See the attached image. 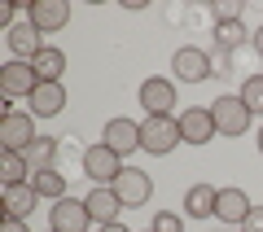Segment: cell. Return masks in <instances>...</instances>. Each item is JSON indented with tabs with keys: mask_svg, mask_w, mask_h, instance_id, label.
Returning a JSON list of instances; mask_svg holds the SVG:
<instances>
[{
	"mask_svg": "<svg viewBox=\"0 0 263 232\" xmlns=\"http://www.w3.org/2000/svg\"><path fill=\"white\" fill-rule=\"evenodd\" d=\"M154 232H184V215L158 210V215H154Z\"/></svg>",
	"mask_w": 263,
	"mask_h": 232,
	"instance_id": "obj_26",
	"label": "cell"
},
{
	"mask_svg": "<svg viewBox=\"0 0 263 232\" xmlns=\"http://www.w3.org/2000/svg\"><path fill=\"white\" fill-rule=\"evenodd\" d=\"M211 74H215V79L233 74V53H224V48H211Z\"/></svg>",
	"mask_w": 263,
	"mask_h": 232,
	"instance_id": "obj_27",
	"label": "cell"
},
{
	"mask_svg": "<svg viewBox=\"0 0 263 232\" xmlns=\"http://www.w3.org/2000/svg\"><path fill=\"white\" fill-rule=\"evenodd\" d=\"M215 202H219V188L193 184L184 193V215H189V219H211V215H215Z\"/></svg>",
	"mask_w": 263,
	"mask_h": 232,
	"instance_id": "obj_17",
	"label": "cell"
},
{
	"mask_svg": "<svg viewBox=\"0 0 263 232\" xmlns=\"http://www.w3.org/2000/svg\"><path fill=\"white\" fill-rule=\"evenodd\" d=\"M171 70L180 84H202V79H211V53L197 44H184L171 53Z\"/></svg>",
	"mask_w": 263,
	"mask_h": 232,
	"instance_id": "obj_7",
	"label": "cell"
},
{
	"mask_svg": "<svg viewBox=\"0 0 263 232\" xmlns=\"http://www.w3.org/2000/svg\"><path fill=\"white\" fill-rule=\"evenodd\" d=\"M35 88H40V74L31 62H5L0 66V92H5V101H22V96L31 101Z\"/></svg>",
	"mask_w": 263,
	"mask_h": 232,
	"instance_id": "obj_5",
	"label": "cell"
},
{
	"mask_svg": "<svg viewBox=\"0 0 263 232\" xmlns=\"http://www.w3.org/2000/svg\"><path fill=\"white\" fill-rule=\"evenodd\" d=\"M0 232H31V228H27V219H5Z\"/></svg>",
	"mask_w": 263,
	"mask_h": 232,
	"instance_id": "obj_29",
	"label": "cell"
},
{
	"mask_svg": "<svg viewBox=\"0 0 263 232\" xmlns=\"http://www.w3.org/2000/svg\"><path fill=\"white\" fill-rule=\"evenodd\" d=\"M57 136H40L35 145L27 149V162H31V171H44V167H53V158H57Z\"/></svg>",
	"mask_w": 263,
	"mask_h": 232,
	"instance_id": "obj_23",
	"label": "cell"
},
{
	"mask_svg": "<svg viewBox=\"0 0 263 232\" xmlns=\"http://www.w3.org/2000/svg\"><path fill=\"white\" fill-rule=\"evenodd\" d=\"M241 232H263V206H254V210L246 215V223H241Z\"/></svg>",
	"mask_w": 263,
	"mask_h": 232,
	"instance_id": "obj_28",
	"label": "cell"
},
{
	"mask_svg": "<svg viewBox=\"0 0 263 232\" xmlns=\"http://www.w3.org/2000/svg\"><path fill=\"white\" fill-rule=\"evenodd\" d=\"M101 140L114 149V153H119V158H127L132 149H141V123H136V119H123V114H119V119L105 123Z\"/></svg>",
	"mask_w": 263,
	"mask_h": 232,
	"instance_id": "obj_13",
	"label": "cell"
},
{
	"mask_svg": "<svg viewBox=\"0 0 263 232\" xmlns=\"http://www.w3.org/2000/svg\"><path fill=\"white\" fill-rule=\"evenodd\" d=\"M211 18L215 22H237L241 18V0H211Z\"/></svg>",
	"mask_w": 263,
	"mask_h": 232,
	"instance_id": "obj_25",
	"label": "cell"
},
{
	"mask_svg": "<svg viewBox=\"0 0 263 232\" xmlns=\"http://www.w3.org/2000/svg\"><path fill=\"white\" fill-rule=\"evenodd\" d=\"M250 210H254V202L246 197V188H219V202H215V219L219 223H237V228H241Z\"/></svg>",
	"mask_w": 263,
	"mask_h": 232,
	"instance_id": "obj_15",
	"label": "cell"
},
{
	"mask_svg": "<svg viewBox=\"0 0 263 232\" xmlns=\"http://www.w3.org/2000/svg\"><path fill=\"white\" fill-rule=\"evenodd\" d=\"M31 66H35L40 84H62V74H66V53H62V48H53V44H48V48H44V53H40V57H35Z\"/></svg>",
	"mask_w": 263,
	"mask_h": 232,
	"instance_id": "obj_20",
	"label": "cell"
},
{
	"mask_svg": "<svg viewBox=\"0 0 263 232\" xmlns=\"http://www.w3.org/2000/svg\"><path fill=\"white\" fill-rule=\"evenodd\" d=\"M31 188H35L40 197H48V202H62V197H70V193H66V176H62L57 167L31 171Z\"/></svg>",
	"mask_w": 263,
	"mask_h": 232,
	"instance_id": "obj_19",
	"label": "cell"
},
{
	"mask_svg": "<svg viewBox=\"0 0 263 232\" xmlns=\"http://www.w3.org/2000/svg\"><path fill=\"white\" fill-rule=\"evenodd\" d=\"M110 188L119 193L123 206H145L154 197V180H149V171H141V167H123V176L114 180Z\"/></svg>",
	"mask_w": 263,
	"mask_h": 232,
	"instance_id": "obj_10",
	"label": "cell"
},
{
	"mask_svg": "<svg viewBox=\"0 0 263 232\" xmlns=\"http://www.w3.org/2000/svg\"><path fill=\"white\" fill-rule=\"evenodd\" d=\"M35 202H40V193H35L31 184L5 188V219H27V215L35 210Z\"/></svg>",
	"mask_w": 263,
	"mask_h": 232,
	"instance_id": "obj_18",
	"label": "cell"
},
{
	"mask_svg": "<svg viewBox=\"0 0 263 232\" xmlns=\"http://www.w3.org/2000/svg\"><path fill=\"white\" fill-rule=\"evenodd\" d=\"M211 35H215V48H224V53H237V48L246 44V22H215L211 27Z\"/></svg>",
	"mask_w": 263,
	"mask_h": 232,
	"instance_id": "obj_22",
	"label": "cell"
},
{
	"mask_svg": "<svg viewBox=\"0 0 263 232\" xmlns=\"http://www.w3.org/2000/svg\"><path fill=\"white\" fill-rule=\"evenodd\" d=\"M97 232H132V228H123V223H105V228H97Z\"/></svg>",
	"mask_w": 263,
	"mask_h": 232,
	"instance_id": "obj_31",
	"label": "cell"
},
{
	"mask_svg": "<svg viewBox=\"0 0 263 232\" xmlns=\"http://www.w3.org/2000/svg\"><path fill=\"white\" fill-rule=\"evenodd\" d=\"M211 119H215L219 136H246L250 123H254V114L246 110L241 96H215V101H211Z\"/></svg>",
	"mask_w": 263,
	"mask_h": 232,
	"instance_id": "obj_2",
	"label": "cell"
},
{
	"mask_svg": "<svg viewBox=\"0 0 263 232\" xmlns=\"http://www.w3.org/2000/svg\"><path fill=\"white\" fill-rule=\"evenodd\" d=\"M176 145H184L176 114H154V119H141V149H145V153H154V158H167Z\"/></svg>",
	"mask_w": 263,
	"mask_h": 232,
	"instance_id": "obj_1",
	"label": "cell"
},
{
	"mask_svg": "<svg viewBox=\"0 0 263 232\" xmlns=\"http://www.w3.org/2000/svg\"><path fill=\"white\" fill-rule=\"evenodd\" d=\"M0 180H5V188H13V184H31V162H27V153H0Z\"/></svg>",
	"mask_w": 263,
	"mask_h": 232,
	"instance_id": "obj_21",
	"label": "cell"
},
{
	"mask_svg": "<svg viewBox=\"0 0 263 232\" xmlns=\"http://www.w3.org/2000/svg\"><path fill=\"white\" fill-rule=\"evenodd\" d=\"M259 153H263V127H259Z\"/></svg>",
	"mask_w": 263,
	"mask_h": 232,
	"instance_id": "obj_32",
	"label": "cell"
},
{
	"mask_svg": "<svg viewBox=\"0 0 263 232\" xmlns=\"http://www.w3.org/2000/svg\"><path fill=\"white\" fill-rule=\"evenodd\" d=\"M84 176L92 180V184H101V188H110L114 180L123 176V158L114 153L105 140H97V145H88L84 149Z\"/></svg>",
	"mask_w": 263,
	"mask_h": 232,
	"instance_id": "obj_3",
	"label": "cell"
},
{
	"mask_svg": "<svg viewBox=\"0 0 263 232\" xmlns=\"http://www.w3.org/2000/svg\"><path fill=\"white\" fill-rule=\"evenodd\" d=\"M149 232H154V228H149Z\"/></svg>",
	"mask_w": 263,
	"mask_h": 232,
	"instance_id": "obj_34",
	"label": "cell"
},
{
	"mask_svg": "<svg viewBox=\"0 0 263 232\" xmlns=\"http://www.w3.org/2000/svg\"><path fill=\"white\" fill-rule=\"evenodd\" d=\"M27 105H31L35 119H57V114L66 110V84H40Z\"/></svg>",
	"mask_w": 263,
	"mask_h": 232,
	"instance_id": "obj_16",
	"label": "cell"
},
{
	"mask_svg": "<svg viewBox=\"0 0 263 232\" xmlns=\"http://www.w3.org/2000/svg\"><path fill=\"white\" fill-rule=\"evenodd\" d=\"M48 228H53V232H88V228H92L88 202H84V197H62V202H53V210H48Z\"/></svg>",
	"mask_w": 263,
	"mask_h": 232,
	"instance_id": "obj_6",
	"label": "cell"
},
{
	"mask_svg": "<svg viewBox=\"0 0 263 232\" xmlns=\"http://www.w3.org/2000/svg\"><path fill=\"white\" fill-rule=\"evenodd\" d=\"M250 44H254V53H259V57H263V27H259V31H254V35H250Z\"/></svg>",
	"mask_w": 263,
	"mask_h": 232,
	"instance_id": "obj_30",
	"label": "cell"
},
{
	"mask_svg": "<svg viewBox=\"0 0 263 232\" xmlns=\"http://www.w3.org/2000/svg\"><path fill=\"white\" fill-rule=\"evenodd\" d=\"M176 119H180V136H184V145H211V136H219L211 110H202V105H189V110H180Z\"/></svg>",
	"mask_w": 263,
	"mask_h": 232,
	"instance_id": "obj_12",
	"label": "cell"
},
{
	"mask_svg": "<svg viewBox=\"0 0 263 232\" xmlns=\"http://www.w3.org/2000/svg\"><path fill=\"white\" fill-rule=\"evenodd\" d=\"M35 114L31 110H13L0 119V145L9 149V153H27L31 145H35Z\"/></svg>",
	"mask_w": 263,
	"mask_h": 232,
	"instance_id": "obj_4",
	"label": "cell"
},
{
	"mask_svg": "<svg viewBox=\"0 0 263 232\" xmlns=\"http://www.w3.org/2000/svg\"><path fill=\"white\" fill-rule=\"evenodd\" d=\"M84 202H88V215H92L97 228H105V223H119V215H123V202H119V193H114V188L92 184V193H88Z\"/></svg>",
	"mask_w": 263,
	"mask_h": 232,
	"instance_id": "obj_14",
	"label": "cell"
},
{
	"mask_svg": "<svg viewBox=\"0 0 263 232\" xmlns=\"http://www.w3.org/2000/svg\"><path fill=\"white\" fill-rule=\"evenodd\" d=\"M246 101V110L250 114H263V74H246V84H241V92H237Z\"/></svg>",
	"mask_w": 263,
	"mask_h": 232,
	"instance_id": "obj_24",
	"label": "cell"
},
{
	"mask_svg": "<svg viewBox=\"0 0 263 232\" xmlns=\"http://www.w3.org/2000/svg\"><path fill=\"white\" fill-rule=\"evenodd\" d=\"M5 40H9V53L13 62H35L40 53H44V31L35 27V22H13L9 31H5Z\"/></svg>",
	"mask_w": 263,
	"mask_h": 232,
	"instance_id": "obj_9",
	"label": "cell"
},
{
	"mask_svg": "<svg viewBox=\"0 0 263 232\" xmlns=\"http://www.w3.org/2000/svg\"><path fill=\"white\" fill-rule=\"evenodd\" d=\"M136 96H141V105H145V119H154V114H171V110L180 105L176 84H171V79H162V74H149Z\"/></svg>",
	"mask_w": 263,
	"mask_h": 232,
	"instance_id": "obj_8",
	"label": "cell"
},
{
	"mask_svg": "<svg viewBox=\"0 0 263 232\" xmlns=\"http://www.w3.org/2000/svg\"><path fill=\"white\" fill-rule=\"evenodd\" d=\"M27 22H35L44 35L70 27V0H31L27 5Z\"/></svg>",
	"mask_w": 263,
	"mask_h": 232,
	"instance_id": "obj_11",
	"label": "cell"
},
{
	"mask_svg": "<svg viewBox=\"0 0 263 232\" xmlns=\"http://www.w3.org/2000/svg\"><path fill=\"white\" fill-rule=\"evenodd\" d=\"M48 232H53V228H48Z\"/></svg>",
	"mask_w": 263,
	"mask_h": 232,
	"instance_id": "obj_33",
	"label": "cell"
}]
</instances>
